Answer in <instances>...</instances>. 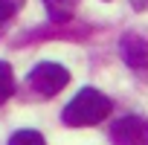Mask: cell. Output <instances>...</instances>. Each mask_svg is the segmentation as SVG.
Instances as JSON below:
<instances>
[{
	"label": "cell",
	"mask_w": 148,
	"mask_h": 145,
	"mask_svg": "<svg viewBox=\"0 0 148 145\" xmlns=\"http://www.w3.org/2000/svg\"><path fill=\"white\" fill-rule=\"evenodd\" d=\"M119 55L131 70H145L148 67V38L139 32H125L119 41Z\"/></svg>",
	"instance_id": "5b68a950"
},
{
	"label": "cell",
	"mask_w": 148,
	"mask_h": 145,
	"mask_svg": "<svg viewBox=\"0 0 148 145\" xmlns=\"http://www.w3.org/2000/svg\"><path fill=\"white\" fill-rule=\"evenodd\" d=\"M26 84H29L41 99H52V96H58V93L70 84V70L61 67V64H55V61H41L38 67L29 70Z\"/></svg>",
	"instance_id": "7a4b0ae2"
},
{
	"label": "cell",
	"mask_w": 148,
	"mask_h": 145,
	"mask_svg": "<svg viewBox=\"0 0 148 145\" xmlns=\"http://www.w3.org/2000/svg\"><path fill=\"white\" fill-rule=\"evenodd\" d=\"M9 145H47V139L32 128H21V131H15L9 136Z\"/></svg>",
	"instance_id": "ba28073f"
},
{
	"label": "cell",
	"mask_w": 148,
	"mask_h": 145,
	"mask_svg": "<svg viewBox=\"0 0 148 145\" xmlns=\"http://www.w3.org/2000/svg\"><path fill=\"white\" fill-rule=\"evenodd\" d=\"M90 32H93L90 26L73 23V21H70V23H49V26H38V29H32V32H23L21 41H18V47L32 44V41H55V38H61V41H84Z\"/></svg>",
	"instance_id": "3957f363"
},
{
	"label": "cell",
	"mask_w": 148,
	"mask_h": 145,
	"mask_svg": "<svg viewBox=\"0 0 148 145\" xmlns=\"http://www.w3.org/2000/svg\"><path fill=\"white\" fill-rule=\"evenodd\" d=\"M23 3H26V0H0V29L15 18L18 9H23Z\"/></svg>",
	"instance_id": "9c48e42d"
},
{
	"label": "cell",
	"mask_w": 148,
	"mask_h": 145,
	"mask_svg": "<svg viewBox=\"0 0 148 145\" xmlns=\"http://www.w3.org/2000/svg\"><path fill=\"white\" fill-rule=\"evenodd\" d=\"M128 3H131L134 12H145V9H148V0H128Z\"/></svg>",
	"instance_id": "30bf717a"
},
{
	"label": "cell",
	"mask_w": 148,
	"mask_h": 145,
	"mask_svg": "<svg viewBox=\"0 0 148 145\" xmlns=\"http://www.w3.org/2000/svg\"><path fill=\"white\" fill-rule=\"evenodd\" d=\"M15 93V76H12V67L6 61H0V105H6Z\"/></svg>",
	"instance_id": "52a82bcc"
},
{
	"label": "cell",
	"mask_w": 148,
	"mask_h": 145,
	"mask_svg": "<svg viewBox=\"0 0 148 145\" xmlns=\"http://www.w3.org/2000/svg\"><path fill=\"white\" fill-rule=\"evenodd\" d=\"M113 145H148V119L145 116H122L110 125Z\"/></svg>",
	"instance_id": "277c9868"
},
{
	"label": "cell",
	"mask_w": 148,
	"mask_h": 145,
	"mask_svg": "<svg viewBox=\"0 0 148 145\" xmlns=\"http://www.w3.org/2000/svg\"><path fill=\"white\" fill-rule=\"evenodd\" d=\"M44 9L49 15V23H70L79 9V0H44Z\"/></svg>",
	"instance_id": "8992f818"
},
{
	"label": "cell",
	"mask_w": 148,
	"mask_h": 145,
	"mask_svg": "<svg viewBox=\"0 0 148 145\" xmlns=\"http://www.w3.org/2000/svg\"><path fill=\"white\" fill-rule=\"evenodd\" d=\"M108 113H110V99L96 87H82L61 110V122L70 128H87V125L105 122Z\"/></svg>",
	"instance_id": "6da1fadb"
}]
</instances>
